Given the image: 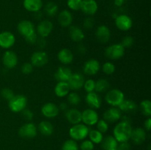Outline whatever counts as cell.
Here are the masks:
<instances>
[{"label": "cell", "instance_id": "obj_37", "mask_svg": "<svg viewBox=\"0 0 151 150\" xmlns=\"http://www.w3.org/2000/svg\"><path fill=\"white\" fill-rule=\"evenodd\" d=\"M61 150H79V146L77 141L75 140L69 139L63 143Z\"/></svg>", "mask_w": 151, "mask_h": 150}, {"label": "cell", "instance_id": "obj_2", "mask_svg": "<svg viewBox=\"0 0 151 150\" xmlns=\"http://www.w3.org/2000/svg\"><path fill=\"white\" fill-rule=\"evenodd\" d=\"M89 128L84 124H77L72 125V127L69 129V134L71 137V139L75 140V141H83L88 136Z\"/></svg>", "mask_w": 151, "mask_h": 150}, {"label": "cell", "instance_id": "obj_56", "mask_svg": "<svg viewBox=\"0 0 151 150\" xmlns=\"http://www.w3.org/2000/svg\"><path fill=\"white\" fill-rule=\"evenodd\" d=\"M114 150H117V149H114Z\"/></svg>", "mask_w": 151, "mask_h": 150}, {"label": "cell", "instance_id": "obj_48", "mask_svg": "<svg viewBox=\"0 0 151 150\" xmlns=\"http://www.w3.org/2000/svg\"><path fill=\"white\" fill-rule=\"evenodd\" d=\"M38 35H37L36 32H35V33L32 34V35H29L28 37H27V38H25V41H26L27 43H28V44H35V42H36L37 39H38Z\"/></svg>", "mask_w": 151, "mask_h": 150}, {"label": "cell", "instance_id": "obj_11", "mask_svg": "<svg viewBox=\"0 0 151 150\" xmlns=\"http://www.w3.org/2000/svg\"><path fill=\"white\" fill-rule=\"evenodd\" d=\"M103 117L108 123H114L122 119V112L118 107H111L104 112Z\"/></svg>", "mask_w": 151, "mask_h": 150}, {"label": "cell", "instance_id": "obj_25", "mask_svg": "<svg viewBox=\"0 0 151 150\" xmlns=\"http://www.w3.org/2000/svg\"><path fill=\"white\" fill-rule=\"evenodd\" d=\"M58 59L63 65H69L74 60V54L69 49H62L58 53Z\"/></svg>", "mask_w": 151, "mask_h": 150}, {"label": "cell", "instance_id": "obj_50", "mask_svg": "<svg viewBox=\"0 0 151 150\" xmlns=\"http://www.w3.org/2000/svg\"><path fill=\"white\" fill-rule=\"evenodd\" d=\"M117 150H130L131 149V145L128 142H122L118 144Z\"/></svg>", "mask_w": 151, "mask_h": 150}, {"label": "cell", "instance_id": "obj_8", "mask_svg": "<svg viewBox=\"0 0 151 150\" xmlns=\"http://www.w3.org/2000/svg\"><path fill=\"white\" fill-rule=\"evenodd\" d=\"M53 29V24L52 22L50 21V20H41L38 23L35 32L37 35H39V37L42 38H47L51 34Z\"/></svg>", "mask_w": 151, "mask_h": 150}, {"label": "cell", "instance_id": "obj_32", "mask_svg": "<svg viewBox=\"0 0 151 150\" xmlns=\"http://www.w3.org/2000/svg\"><path fill=\"white\" fill-rule=\"evenodd\" d=\"M58 10L57 4L54 1H49L46 4L44 8V12L48 17H54L56 16Z\"/></svg>", "mask_w": 151, "mask_h": 150}, {"label": "cell", "instance_id": "obj_23", "mask_svg": "<svg viewBox=\"0 0 151 150\" xmlns=\"http://www.w3.org/2000/svg\"><path fill=\"white\" fill-rule=\"evenodd\" d=\"M73 21L72 14L67 10H63L59 13L58 16V21L63 27H69L71 26Z\"/></svg>", "mask_w": 151, "mask_h": 150}, {"label": "cell", "instance_id": "obj_42", "mask_svg": "<svg viewBox=\"0 0 151 150\" xmlns=\"http://www.w3.org/2000/svg\"><path fill=\"white\" fill-rule=\"evenodd\" d=\"M1 95L2 96L3 99H4L5 100H7V101H10L12 98L15 96L14 92L12 91L10 88H3L1 91Z\"/></svg>", "mask_w": 151, "mask_h": 150}, {"label": "cell", "instance_id": "obj_28", "mask_svg": "<svg viewBox=\"0 0 151 150\" xmlns=\"http://www.w3.org/2000/svg\"><path fill=\"white\" fill-rule=\"evenodd\" d=\"M55 94L58 97H65L70 92V88L67 82H58L55 87Z\"/></svg>", "mask_w": 151, "mask_h": 150}, {"label": "cell", "instance_id": "obj_43", "mask_svg": "<svg viewBox=\"0 0 151 150\" xmlns=\"http://www.w3.org/2000/svg\"><path fill=\"white\" fill-rule=\"evenodd\" d=\"M21 71L24 74H29L33 71V66L29 62H26V63H23L21 67Z\"/></svg>", "mask_w": 151, "mask_h": 150}, {"label": "cell", "instance_id": "obj_4", "mask_svg": "<svg viewBox=\"0 0 151 150\" xmlns=\"http://www.w3.org/2000/svg\"><path fill=\"white\" fill-rule=\"evenodd\" d=\"M27 104V99L25 96L15 95L10 101H8V107L13 113H21L24 110Z\"/></svg>", "mask_w": 151, "mask_h": 150}, {"label": "cell", "instance_id": "obj_33", "mask_svg": "<svg viewBox=\"0 0 151 150\" xmlns=\"http://www.w3.org/2000/svg\"><path fill=\"white\" fill-rule=\"evenodd\" d=\"M110 84L109 81L106 79H100L95 82V89L94 91L96 93H104L106 92L109 89Z\"/></svg>", "mask_w": 151, "mask_h": 150}, {"label": "cell", "instance_id": "obj_20", "mask_svg": "<svg viewBox=\"0 0 151 150\" xmlns=\"http://www.w3.org/2000/svg\"><path fill=\"white\" fill-rule=\"evenodd\" d=\"M146 137H147V133L145 129L144 128L137 127L133 129L130 139L136 145H140L145 141Z\"/></svg>", "mask_w": 151, "mask_h": 150}, {"label": "cell", "instance_id": "obj_54", "mask_svg": "<svg viewBox=\"0 0 151 150\" xmlns=\"http://www.w3.org/2000/svg\"><path fill=\"white\" fill-rule=\"evenodd\" d=\"M78 51H79L80 54H84L86 53V49L83 45H79L78 47Z\"/></svg>", "mask_w": 151, "mask_h": 150}, {"label": "cell", "instance_id": "obj_39", "mask_svg": "<svg viewBox=\"0 0 151 150\" xmlns=\"http://www.w3.org/2000/svg\"><path fill=\"white\" fill-rule=\"evenodd\" d=\"M83 88L87 93L93 92L95 89V81L92 79H88L85 80Z\"/></svg>", "mask_w": 151, "mask_h": 150}, {"label": "cell", "instance_id": "obj_44", "mask_svg": "<svg viewBox=\"0 0 151 150\" xmlns=\"http://www.w3.org/2000/svg\"><path fill=\"white\" fill-rule=\"evenodd\" d=\"M134 43V39L133 37L125 36L122 38V42H121L120 44L124 48L126 49V48H130V47L132 46Z\"/></svg>", "mask_w": 151, "mask_h": 150}, {"label": "cell", "instance_id": "obj_16", "mask_svg": "<svg viewBox=\"0 0 151 150\" xmlns=\"http://www.w3.org/2000/svg\"><path fill=\"white\" fill-rule=\"evenodd\" d=\"M41 113L44 117L47 119H54L58 115V106L53 102H47L41 107Z\"/></svg>", "mask_w": 151, "mask_h": 150}, {"label": "cell", "instance_id": "obj_38", "mask_svg": "<svg viewBox=\"0 0 151 150\" xmlns=\"http://www.w3.org/2000/svg\"><path fill=\"white\" fill-rule=\"evenodd\" d=\"M115 69H116V67L114 64L111 62H106L102 66V71L106 75H111L112 74L114 73Z\"/></svg>", "mask_w": 151, "mask_h": 150}, {"label": "cell", "instance_id": "obj_41", "mask_svg": "<svg viewBox=\"0 0 151 150\" xmlns=\"http://www.w3.org/2000/svg\"><path fill=\"white\" fill-rule=\"evenodd\" d=\"M96 125H97V129L100 131L101 133L103 134L109 130V123L106 122L105 120H103V119L98 120Z\"/></svg>", "mask_w": 151, "mask_h": 150}, {"label": "cell", "instance_id": "obj_34", "mask_svg": "<svg viewBox=\"0 0 151 150\" xmlns=\"http://www.w3.org/2000/svg\"><path fill=\"white\" fill-rule=\"evenodd\" d=\"M89 140L94 144H98L101 143L103 139V134L101 133L97 129H91L89 130L88 135Z\"/></svg>", "mask_w": 151, "mask_h": 150}, {"label": "cell", "instance_id": "obj_53", "mask_svg": "<svg viewBox=\"0 0 151 150\" xmlns=\"http://www.w3.org/2000/svg\"><path fill=\"white\" fill-rule=\"evenodd\" d=\"M59 110H62V111H66L68 110V104L66 102H60L58 106Z\"/></svg>", "mask_w": 151, "mask_h": 150}, {"label": "cell", "instance_id": "obj_13", "mask_svg": "<svg viewBox=\"0 0 151 150\" xmlns=\"http://www.w3.org/2000/svg\"><path fill=\"white\" fill-rule=\"evenodd\" d=\"M115 25L119 30L128 31L133 26L132 19L127 15H119L115 19Z\"/></svg>", "mask_w": 151, "mask_h": 150}, {"label": "cell", "instance_id": "obj_46", "mask_svg": "<svg viewBox=\"0 0 151 150\" xmlns=\"http://www.w3.org/2000/svg\"><path fill=\"white\" fill-rule=\"evenodd\" d=\"M22 115L23 119H24L25 121H30L32 120V119L34 118V114L32 111H31L29 109L25 108L24 110H22Z\"/></svg>", "mask_w": 151, "mask_h": 150}, {"label": "cell", "instance_id": "obj_40", "mask_svg": "<svg viewBox=\"0 0 151 150\" xmlns=\"http://www.w3.org/2000/svg\"><path fill=\"white\" fill-rule=\"evenodd\" d=\"M82 1L83 0H67V6L71 10L78 11L81 10Z\"/></svg>", "mask_w": 151, "mask_h": 150}, {"label": "cell", "instance_id": "obj_45", "mask_svg": "<svg viewBox=\"0 0 151 150\" xmlns=\"http://www.w3.org/2000/svg\"><path fill=\"white\" fill-rule=\"evenodd\" d=\"M80 148L81 150H94V144L90 140H84L81 144Z\"/></svg>", "mask_w": 151, "mask_h": 150}, {"label": "cell", "instance_id": "obj_52", "mask_svg": "<svg viewBox=\"0 0 151 150\" xmlns=\"http://www.w3.org/2000/svg\"><path fill=\"white\" fill-rule=\"evenodd\" d=\"M144 127H145V130H147V131H150V130L151 119L150 117L147 118V119L145 120V121Z\"/></svg>", "mask_w": 151, "mask_h": 150}, {"label": "cell", "instance_id": "obj_17", "mask_svg": "<svg viewBox=\"0 0 151 150\" xmlns=\"http://www.w3.org/2000/svg\"><path fill=\"white\" fill-rule=\"evenodd\" d=\"M83 72L88 76H94L97 74L100 69V65L98 60L95 59H90L87 60L83 65Z\"/></svg>", "mask_w": 151, "mask_h": 150}, {"label": "cell", "instance_id": "obj_7", "mask_svg": "<svg viewBox=\"0 0 151 150\" xmlns=\"http://www.w3.org/2000/svg\"><path fill=\"white\" fill-rule=\"evenodd\" d=\"M98 120L99 115L94 109H86L82 112V122L86 126L95 125Z\"/></svg>", "mask_w": 151, "mask_h": 150}, {"label": "cell", "instance_id": "obj_21", "mask_svg": "<svg viewBox=\"0 0 151 150\" xmlns=\"http://www.w3.org/2000/svg\"><path fill=\"white\" fill-rule=\"evenodd\" d=\"M66 119L72 125L77 124L82 121V112L77 108L68 109L66 111Z\"/></svg>", "mask_w": 151, "mask_h": 150}, {"label": "cell", "instance_id": "obj_30", "mask_svg": "<svg viewBox=\"0 0 151 150\" xmlns=\"http://www.w3.org/2000/svg\"><path fill=\"white\" fill-rule=\"evenodd\" d=\"M118 144L114 137L111 136V135H109L105 138H103V141H101L100 144H101V147L104 150H114L116 149Z\"/></svg>", "mask_w": 151, "mask_h": 150}, {"label": "cell", "instance_id": "obj_31", "mask_svg": "<svg viewBox=\"0 0 151 150\" xmlns=\"http://www.w3.org/2000/svg\"><path fill=\"white\" fill-rule=\"evenodd\" d=\"M118 108L120 110L121 112H125V113H134L137 111L138 106L135 101L132 100H125L118 106Z\"/></svg>", "mask_w": 151, "mask_h": 150}, {"label": "cell", "instance_id": "obj_24", "mask_svg": "<svg viewBox=\"0 0 151 150\" xmlns=\"http://www.w3.org/2000/svg\"><path fill=\"white\" fill-rule=\"evenodd\" d=\"M72 72L69 68L66 66H60L55 73V78L58 82H68Z\"/></svg>", "mask_w": 151, "mask_h": 150}, {"label": "cell", "instance_id": "obj_18", "mask_svg": "<svg viewBox=\"0 0 151 150\" xmlns=\"http://www.w3.org/2000/svg\"><path fill=\"white\" fill-rule=\"evenodd\" d=\"M81 10L86 16H93L98 10V4L95 0H83Z\"/></svg>", "mask_w": 151, "mask_h": 150}, {"label": "cell", "instance_id": "obj_5", "mask_svg": "<svg viewBox=\"0 0 151 150\" xmlns=\"http://www.w3.org/2000/svg\"><path fill=\"white\" fill-rule=\"evenodd\" d=\"M125 49L121 44H114L109 46L105 50V55L110 60H119L123 57Z\"/></svg>", "mask_w": 151, "mask_h": 150}, {"label": "cell", "instance_id": "obj_3", "mask_svg": "<svg viewBox=\"0 0 151 150\" xmlns=\"http://www.w3.org/2000/svg\"><path fill=\"white\" fill-rule=\"evenodd\" d=\"M125 99L123 92L119 89H111L108 91L105 96V100L111 107H118V106Z\"/></svg>", "mask_w": 151, "mask_h": 150}, {"label": "cell", "instance_id": "obj_6", "mask_svg": "<svg viewBox=\"0 0 151 150\" xmlns=\"http://www.w3.org/2000/svg\"><path fill=\"white\" fill-rule=\"evenodd\" d=\"M38 133L37 126L32 122H27L22 125L19 129V135L22 138L31 139L35 138Z\"/></svg>", "mask_w": 151, "mask_h": 150}, {"label": "cell", "instance_id": "obj_35", "mask_svg": "<svg viewBox=\"0 0 151 150\" xmlns=\"http://www.w3.org/2000/svg\"><path fill=\"white\" fill-rule=\"evenodd\" d=\"M140 108L141 111L144 116L147 118L151 116V101L148 99H145L140 103Z\"/></svg>", "mask_w": 151, "mask_h": 150}, {"label": "cell", "instance_id": "obj_15", "mask_svg": "<svg viewBox=\"0 0 151 150\" xmlns=\"http://www.w3.org/2000/svg\"><path fill=\"white\" fill-rule=\"evenodd\" d=\"M18 56L13 51L7 50L2 56V63L7 69H11L18 64Z\"/></svg>", "mask_w": 151, "mask_h": 150}, {"label": "cell", "instance_id": "obj_51", "mask_svg": "<svg viewBox=\"0 0 151 150\" xmlns=\"http://www.w3.org/2000/svg\"><path fill=\"white\" fill-rule=\"evenodd\" d=\"M43 16H44V14H43V13L41 10H38V11L33 13V17L35 18V20L37 21H41Z\"/></svg>", "mask_w": 151, "mask_h": 150}, {"label": "cell", "instance_id": "obj_49", "mask_svg": "<svg viewBox=\"0 0 151 150\" xmlns=\"http://www.w3.org/2000/svg\"><path fill=\"white\" fill-rule=\"evenodd\" d=\"M35 44L37 45V46L39 49H44L46 47L47 45V41H46L45 38H42V37H38V39H37Z\"/></svg>", "mask_w": 151, "mask_h": 150}, {"label": "cell", "instance_id": "obj_36", "mask_svg": "<svg viewBox=\"0 0 151 150\" xmlns=\"http://www.w3.org/2000/svg\"><path fill=\"white\" fill-rule=\"evenodd\" d=\"M67 101L70 105L77 106L80 104L81 101V96L77 93L69 92L67 96Z\"/></svg>", "mask_w": 151, "mask_h": 150}, {"label": "cell", "instance_id": "obj_12", "mask_svg": "<svg viewBox=\"0 0 151 150\" xmlns=\"http://www.w3.org/2000/svg\"><path fill=\"white\" fill-rule=\"evenodd\" d=\"M16 43V37L9 31H4L0 33V47L5 49L11 48Z\"/></svg>", "mask_w": 151, "mask_h": 150}, {"label": "cell", "instance_id": "obj_55", "mask_svg": "<svg viewBox=\"0 0 151 150\" xmlns=\"http://www.w3.org/2000/svg\"><path fill=\"white\" fill-rule=\"evenodd\" d=\"M125 1V0H114V4L117 7H120L124 4Z\"/></svg>", "mask_w": 151, "mask_h": 150}, {"label": "cell", "instance_id": "obj_1", "mask_svg": "<svg viewBox=\"0 0 151 150\" xmlns=\"http://www.w3.org/2000/svg\"><path fill=\"white\" fill-rule=\"evenodd\" d=\"M133 127L131 123L122 121L115 126L113 130V136L118 143L128 142L131 138Z\"/></svg>", "mask_w": 151, "mask_h": 150}, {"label": "cell", "instance_id": "obj_47", "mask_svg": "<svg viewBox=\"0 0 151 150\" xmlns=\"http://www.w3.org/2000/svg\"><path fill=\"white\" fill-rule=\"evenodd\" d=\"M94 20L91 17H87L83 21V27L86 29H90L94 26Z\"/></svg>", "mask_w": 151, "mask_h": 150}, {"label": "cell", "instance_id": "obj_26", "mask_svg": "<svg viewBox=\"0 0 151 150\" xmlns=\"http://www.w3.org/2000/svg\"><path fill=\"white\" fill-rule=\"evenodd\" d=\"M69 35L74 42H81L85 38L83 31L78 26H71L69 29Z\"/></svg>", "mask_w": 151, "mask_h": 150}, {"label": "cell", "instance_id": "obj_29", "mask_svg": "<svg viewBox=\"0 0 151 150\" xmlns=\"http://www.w3.org/2000/svg\"><path fill=\"white\" fill-rule=\"evenodd\" d=\"M37 129L41 132V135L44 136H50L54 132V126L49 121H42L40 122Z\"/></svg>", "mask_w": 151, "mask_h": 150}, {"label": "cell", "instance_id": "obj_22", "mask_svg": "<svg viewBox=\"0 0 151 150\" xmlns=\"http://www.w3.org/2000/svg\"><path fill=\"white\" fill-rule=\"evenodd\" d=\"M95 35L100 42L107 43L111 38V31L106 25H100L96 29Z\"/></svg>", "mask_w": 151, "mask_h": 150}, {"label": "cell", "instance_id": "obj_27", "mask_svg": "<svg viewBox=\"0 0 151 150\" xmlns=\"http://www.w3.org/2000/svg\"><path fill=\"white\" fill-rule=\"evenodd\" d=\"M23 5L27 11L35 13L41 10L43 1L42 0H24Z\"/></svg>", "mask_w": 151, "mask_h": 150}, {"label": "cell", "instance_id": "obj_19", "mask_svg": "<svg viewBox=\"0 0 151 150\" xmlns=\"http://www.w3.org/2000/svg\"><path fill=\"white\" fill-rule=\"evenodd\" d=\"M85 100L86 104H88L90 108L97 110V109H99L101 107L102 99L100 96L98 95V94L96 93L95 91L87 93Z\"/></svg>", "mask_w": 151, "mask_h": 150}, {"label": "cell", "instance_id": "obj_9", "mask_svg": "<svg viewBox=\"0 0 151 150\" xmlns=\"http://www.w3.org/2000/svg\"><path fill=\"white\" fill-rule=\"evenodd\" d=\"M17 29L19 34L24 38L35 32V28L33 23L29 20H23L19 22L17 26Z\"/></svg>", "mask_w": 151, "mask_h": 150}, {"label": "cell", "instance_id": "obj_10", "mask_svg": "<svg viewBox=\"0 0 151 150\" xmlns=\"http://www.w3.org/2000/svg\"><path fill=\"white\" fill-rule=\"evenodd\" d=\"M48 63V55L44 51H37L32 54L30 63L35 67H41Z\"/></svg>", "mask_w": 151, "mask_h": 150}, {"label": "cell", "instance_id": "obj_14", "mask_svg": "<svg viewBox=\"0 0 151 150\" xmlns=\"http://www.w3.org/2000/svg\"><path fill=\"white\" fill-rule=\"evenodd\" d=\"M84 82H85V79H84L83 75L78 72H75V73H72L67 83L70 88V90L77 91L83 88Z\"/></svg>", "mask_w": 151, "mask_h": 150}]
</instances>
